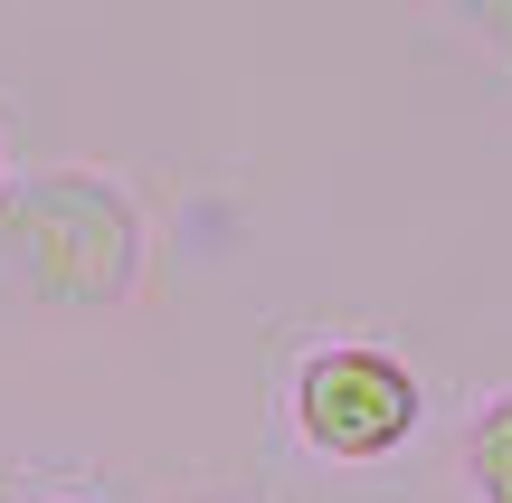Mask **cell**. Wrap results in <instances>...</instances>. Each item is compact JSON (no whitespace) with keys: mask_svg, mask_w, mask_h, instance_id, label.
Segmentation results:
<instances>
[{"mask_svg":"<svg viewBox=\"0 0 512 503\" xmlns=\"http://www.w3.org/2000/svg\"><path fill=\"white\" fill-rule=\"evenodd\" d=\"M10 247L48 295H114L133 276V219L95 181H48L10 209Z\"/></svg>","mask_w":512,"mask_h":503,"instance_id":"6da1fadb","label":"cell"},{"mask_svg":"<svg viewBox=\"0 0 512 503\" xmlns=\"http://www.w3.org/2000/svg\"><path fill=\"white\" fill-rule=\"evenodd\" d=\"M294 418H304V437L323 456L370 466V456H389L408 428H418V380H408L389 352L342 342V352H313L304 361V380H294Z\"/></svg>","mask_w":512,"mask_h":503,"instance_id":"7a4b0ae2","label":"cell"},{"mask_svg":"<svg viewBox=\"0 0 512 503\" xmlns=\"http://www.w3.org/2000/svg\"><path fill=\"white\" fill-rule=\"evenodd\" d=\"M465 475H475L484 503H512V399L475 418V437H465Z\"/></svg>","mask_w":512,"mask_h":503,"instance_id":"3957f363","label":"cell"}]
</instances>
